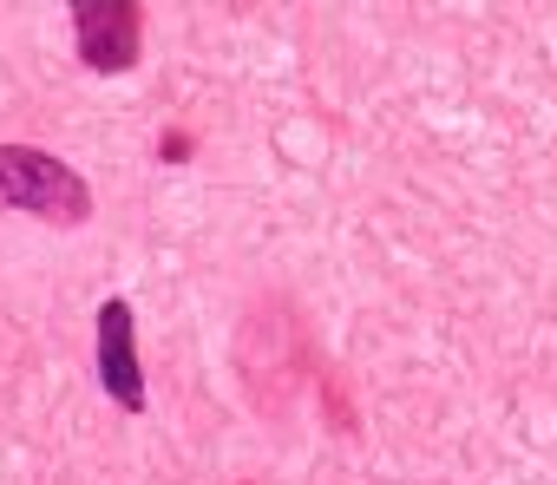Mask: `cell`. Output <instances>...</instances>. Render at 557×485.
<instances>
[{"label": "cell", "mask_w": 557, "mask_h": 485, "mask_svg": "<svg viewBox=\"0 0 557 485\" xmlns=\"http://www.w3.org/2000/svg\"><path fill=\"white\" fill-rule=\"evenodd\" d=\"M73 47L92 73H132L145 47V8H132V0H73Z\"/></svg>", "instance_id": "cell-2"}, {"label": "cell", "mask_w": 557, "mask_h": 485, "mask_svg": "<svg viewBox=\"0 0 557 485\" xmlns=\"http://www.w3.org/2000/svg\"><path fill=\"white\" fill-rule=\"evenodd\" d=\"M0 210H27L40 223L73 229L92 216V190L66 158H53L40 145H0Z\"/></svg>", "instance_id": "cell-1"}, {"label": "cell", "mask_w": 557, "mask_h": 485, "mask_svg": "<svg viewBox=\"0 0 557 485\" xmlns=\"http://www.w3.org/2000/svg\"><path fill=\"white\" fill-rule=\"evenodd\" d=\"M132 302L112 296L99 302V387L125 407V413H145V368H138V335H132Z\"/></svg>", "instance_id": "cell-3"}]
</instances>
